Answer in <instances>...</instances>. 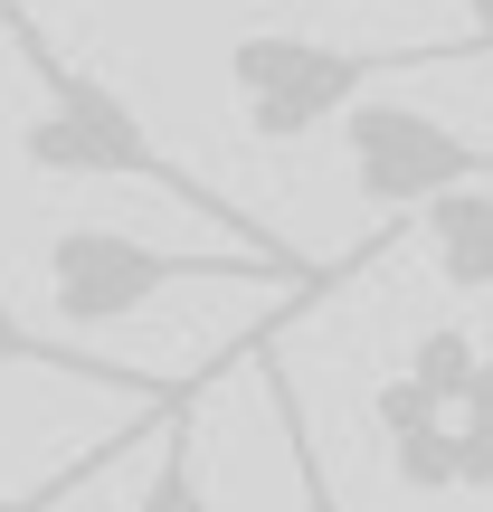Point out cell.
<instances>
[{
	"label": "cell",
	"mask_w": 493,
	"mask_h": 512,
	"mask_svg": "<svg viewBox=\"0 0 493 512\" xmlns=\"http://www.w3.org/2000/svg\"><path fill=\"white\" fill-rule=\"evenodd\" d=\"M313 10H351V0H313ZM465 10H475V29H484V0H465ZM493 38V29H484Z\"/></svg>",
	"instance_id": "obj_14"
},
{
	"label": "cell",
	"mask_w": 493,
	"mask_h": 512,
	"mask_svg": "<svg viewBox=\"0 0 493 512\" xmlns=\"http://www.w3.org/2000/svg\"><path fill=\"white\" fill-rule=\"evenodd\" d=\"M0 370H48V380H86V389H114L133 408H162V399H190L200 380H162V370H133V361H105V351L67 342V332H38L29 313L0 294Z\"/></svg>",
	"instance_id": "obj_5"
},
{
	"label": "cell",
	"mask_w": 493,
	"mask_h": 512,
	"mask_svg": "<svg viewBox=\"0 0 493 512\" xmlns=\"http://www.w3.org/2000/svg\"><path fill=\"white\" fill-rule=\"evenodd\" d=\"M133 512H219V494H209V475H200V389L162 418V456H152Z\"/></svg>",
	"instance_id": "obj_8"
},
{
	"label": "cell",
	"mask_w": 493,
	"mask_h": 512,
	"mask_svg": "<svg viewBox=\"0 0 493 512\" xmlns=\"http://www.w3.org/2000/svg\"><path fill=\"white\" fill-rule=\"evenodd\" d=\"M456 484L493 494V427H475V418H456Z\"/></svg>",
	"instance_id": "obj_12"
},
{
	"label": "cell",
	"mask_w": 493,
	"mask_h": 512,
	"mask_svg": "<svg viewBox=\"0 0 493 512\" xmlns=\"http://www.w3.org/2000/svg\"><path fill=\"white\" fill-rule=\"evenodd\" d=\"M361 266V247L342 266H313L294 247H152V238H124V228H57L48 238V304L57 323L95 332V323H124L143 313L152 294L171 285H285V294H323L332 275Z\"/></svg>",
	"instance_id": "obj_2"
},
{
	"label": "cell",
	"mask_w": 493,
	"mask_h": 512,
	"mask_svg": "<svg viewBox=\"0 0 493 512\" xmlns=\"http://www.w3.org/2000/svg\"><path fill=\"white\" fill-rule=\"evenodd\" d=\"M389 465H399V484H408V494H456V418L389 437Z\"/></svg>",
	"instance_id": "obj_11"
},
{
	"label": "cell",
	"mask_w": 493,
	"mask_h": 512,
	"mask_svg": "<svg viewBox=\"0 0 493 512\" xmlns=\"http://www.w3.org/2000/svg\"><path fill=\"white\" fill-rule=\"evenodd\" d=\"M465 48H493V38L475 29V38H408V48H332V38H294V29H247L228 48V86H238L256 143H304V133L342 124L380 76L446 67Z\"/></svg>",
	"instance_id": "obj_3"
},
{
	"label": "cell",
	"mask_w": 493,
	"mask_h": 512,
	"mask_svg": "<svg viewBox=\"0 0 493 512\" xmlns=\"http://www.w3.org/2000/svg\"><path fill=\"white\" fill-rule=\"evenodd\" d=\"M484 29H493V19H484Z\"/></svg>",
	"instance_id": "obj_16"
},
{
	"label": "cell",
	"mask_w": 493,
	"mask_h": 512,
	"mask_svg": "<svg viewBox=\"0 0 493 512\" xmlns=\"http://www.w3.org/2000/svg\"><path fill=\"white\" fill-rule=\"evenodd\" d=\"M456 418H475V427H493V361H475V380H465V399H456Z\"/></svg>",
	"instance_id": "obj_13"
},
{
	"label": "cell",
	"mask_w": 493,
	"mask_h": 512,
	"mask_svg": "<svg viewBox=\"0 0 493 512\" xmlns=\"http://www.w3.org/2000/svg\"><path fill=\"white\" fill-rule=\"evenodd\" d=\"M171 408H181V399H171ZM171 408H133V427H114V437H95V446H76V456H57L38 484H10V494H0V512H67L76 494H95V484H105L143 437H162Z\"/></svg>",
	"instance_id": "obj_7"
},
{
	"label": "cell",
	"mask_w": 493,
	"mask_h": 512,
	"mask_svg": "<svg viewBox=\"0 0 493 512\" xmlns=\"http://www.w3.org/2000/svg\"><path fill=\"white\" fill-rule=\"evenodd\" d=\"M266 408H275V437H285V465H294V512H361L342 484H332L323 446H313V418H304V389H294L275 361H266Z\"/></svg>",
	"instance_id": "obj_9"
},
{
	"label": "cell",
	"mask_w": 493,
	"mask_h": 512,
	"mask_svg": "<svg viewBox=\"0 0 493 512\" xmlns=\"http://www.w3.org/2000/svg\"><path fill=\"white\" fill-rule=\"evenodd\" d=\"M484 10H493V0H484Z\"/></svg>",
	"instance_id": "obj_15"
},
{
	"label": "cell",
	"mask_w": 493,
	"mask_h": 512,
	"mask_svg": "<svg viewBox=\"0 0 493 512\" xmlns=\"http://www.w3.org/2000/svg\"><path fill=\"white\" fill-rule=\"evenodd\" d=\"M0 29H10V48L29 57L38 95H48V105L19 124V152H29V171H48V181H133V190H162V200H181L190 219L228 228V238H247V247H285L275 228H256L238 200H219V190H209L190 162H171V152L152 143V124L105 86V76H86L76 57H57L19 0H0Z\"/></svg>",
	"instance_id": "obj_1"
},
{
	"label": "cell",
	"mask_w": 493,
	"mask_h": 512,
	"mask_svg": "<svg viewBox=\"0 0 493 512\" xmlns=\"http://www.w3.org/2000/svg\"><path fill=\"white\" fill-rule=\"evenodd\" d=\"M342 152H351V190H361L380 219H418L437 190L493 181V143L437 124L427 105H399V95H361V105L342 114Z\"/></svg>",
	"instance_id": "obj_4"
},
{
	"label": "cell",
	"mask_w": 493,
	"mask_h": 512,
	"mask_svg": "<svg viewBox=\"0 0 493 512\" xmlns=\"http://www.w3.org/2000/svg\"><path fill=\"white\" fill-rule=\"evenodd\" d=\"M475 361H484V351H475V332H465V323H427L418 342H408V380H427V389H437L446 408L465 399V380H475Z\"/></svg>",
	"instance_id": "obj_10"
},
{
	"label": "cell",
	"mask_w": 493,
	"mask_h": 512,
	"mask_svg": "<svg viewBox=\"0 0 493 512\" xmlns=\"http://www.w3.org/2000/svg\"><path fill=\"white\" fill-rule=\"evenodd\" d=\"M408 228L427 238V256H437V275H446L456 294H493V181L437 190Z\"/></svg>",
	"instance_id": "obj_6"
}]
</instances>
